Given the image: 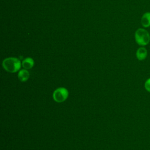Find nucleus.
Returning <instances> with one entry per match:
<instances>
[{
    "mask_svg": "<svg viewBox=\"0 0 150 150\" xmlns=\"http://www.w3.org/2000/svg\"><path fill=\"white\" fill-rule=\"evenodd\" d=\"M69 91L64 87H59L56 89L53 93V98L57 103H63L67 100Z\"/></svg>",
    "mask_w": 150,
    "mask_h": 150,
    "instance_id": "obj_3",
    "label": "nucleus"
},
{
    "mask_svg": "<svg viewBox=\"0 0 150 150\" xmlns=\"http://www.w3.org/2000/svg\"><path fill=\"white\" fill-rule=\"evenodd\" d=\"M30 76L29 72L28 71V70L26 69H22L19 70L18 74V79L21 81V82H25L27 81Z\"/></svg>",
    "mask_w": 150,
    "mask_h": 150,
    "instance_id": "obj_6",
    "label": "nucleus"
},
{
    "mask_svg": "<svg viewBox=\"0 0 150 150\" xmlns=\"http://www.w3.org/2000/svg\"><path fill=\"white\" fill-rule=\"evenodd\" d=\"M34 66V60L31 57L25 58L22 62V66L26 70L32 69Z\"/></svg>",
    "mask_w": 150,
    "mask_h": 150,
    "instance_id": "obj_7",
    "label": "nucleus"
},
{
    "mask_svg": "<svg viewBox=\"0 0 150 150\" xmlns=\"http://www.w3.org/2000/svg\"><path fill=\"white\" fill-rule=\"evenodd\" d=\"M148 56V50L144 46H141L136 52V57L139 61L145 60Z\"/></svg>",
    "mask_w": 150,
    "mask_h": 150,
    "instance_id": "obj_4",
    "label": "nucleus"
},
{
    "mask_svg": "<svg viewBox=\"0 0 150 150\" xmlns=\"http://www.w3.org/2000/svg\"><path fill=\"white\" fill-rule=\"evenodd\" d=\"M135 42L140 46H145L150 42V34L145 28H138L134 33Z\"/></svg>",
    "mask_w": 150,
    "mask_h": 150,
    "instance_id": "obj_2",
    "label": "nucleus"
},
{
    "mask_svg": "<svg viewBox=\"0 0 150 150\" xmlns=\"http://www.w3.org/2000/svg\"><path fill=\"white\" fill-rule=\"evenodd\" d=\"M141 24L144 28L150 27V12H146L142 15Z\"/></svg>",
    "mask_w": 150,
    "mask_h": 150,
    "instance_id": "obj_5",
    "label": "nucleus"
},
{
    "mask_svg": "<svg viewBox=\"0 0 150 150\" xmlns=\"http://www.w3.org/2000/svg\"><path fill=\"white\" fill-rule=\"evenodd\" d=\"M144 87L145 90L148 91L149 93H150V78L148 79L144 84Z\"/></svg>",
    "mask_w": 150,
    "mask_h": 150,
    "instance_id": "obj_8",
    "label": "nucleus"
},
{
    "mask_svg": "<svg viewBox=\"0 0 150 150\" xmlns=\"http://www.w3.org/2000/svg\"><path fill=\"white\" fill-rule=\"evenodd\" d=\"M22 66L20 60L16 57H10L5 59L2 62L3 68L8 72L13 73L19 70Z\"/></svg>",
    "mask_w": 150,
    "mask_h": 150,
    "instance_id": "obj_1",
    "label": "nucleus"
}]
</instances>
